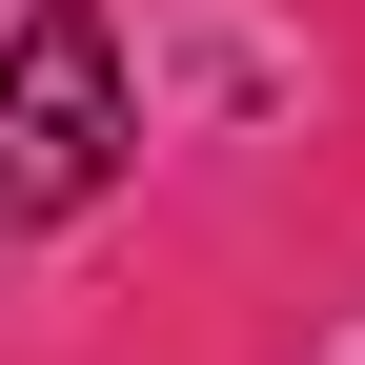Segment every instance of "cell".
Here are the masks:
<instances>
[{
  "instance_id": "6da1fadb",
  "label": "cell",
  "mask_w": 365,
  "mask_h": 365,
  "mask_svg": "<svg viewBox=\"0 0 365 365\" xmlns=\"http://www.w3.org/2000/svg\"><path fill=\"white\" fill-rule=\"evenodd\" d=\"M122 41H102V0H41L21 41H0V244L21 223H81L122 182Z\"/></svg>"
}]
</instances>
